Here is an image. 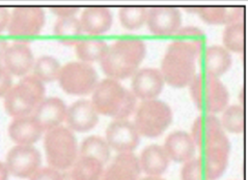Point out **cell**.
Segmentation results:
<instances>
[{"mask_svg":"<svg viewBox=\"0 0 248 180\" xmlns=\"http://www.w3.org/2000/svg\"><path fill=\"white\" fill-rule=\"evenodd\" d=\"M223 129L232 134H240L244 129V110L241 105H231L223 110L221 116Z\"/></svg>","mask_w":248,"mask_h":180,"instance_id":"836d02e7","label":"cell"},{"mask_svg":"<svg viewBox=\"0 0 248 180\" xmlns=\"http://www.w3.org/2000/svg\"><path fill=\"white\" fill-rule=\"evenodd\" d=\"M138 162L147 176H160L169 168L170 160L162 146L152 144L141 151Z\"/></svg>","mask_w":248,"mask_h":180,"instance_id":"cb8c5ba5","label":"cell"},{"mask_svg":"<svg viewBox=\"0 0 248 180\" xmlns=\"http://www.w3.org/2000/svg\"><path fill=\"white\" fill-rule=\"evenodd\" d=\"M13 86V76L0 60V97H4Z\"/></svg>","mask_w":248,"mask_h":180,"instance_id":"8d00e7d4","label":"cell"},{"mask_svg":"<svg viewBox=\"0 0 248 180\" xmlns=\"http://www.w3.org/2000/svg\"><path fill=\"white\" fill-rule=\"evenodd\" d=\"M223 47L230 52L240 53L244 49L245 29L241 21L231 23L224 28L222 33Z\"/></svg>","mask_w":248,"mask_h":180,"instance_id":"d6a6232c","label":"cell"},{"mask_svg":"<svg viewBox=\"0 0 248 180\" xmlns=\"http://www.w3.org/2000/svg\"><path fill=\"white\" fill-rule=\"evenodd\" d=\"M44 147L49 167L58 171L69 170L79 156V147L74 133L62 125L47 131Z\"/></svg>","mask_w":248,"mask_h":180,"instance_id":"5b68a950","label":"cell"},{"mask_svg":"<svg viewBox=\"0 0 248 180\" xmlns=\"http://www.w3.org/2000/svg\"><path fill=\"white\" fill-rule=\"evenodd\" d=\"M191 137L202 150L214 145H231L220 120L214 114L200 115L193 122Z\"/></svg>","mask_w":248,"mask_h":180,"instance_id":"30bf717a","label":"cell"},{"mask_svg":"<svg viewBox=\"0 0 248 180\" xmlns=\"http://www.w3.org/2000/svg\"><path fill=\"white\" fill-rule=\"evenodd\" d=\"M82 26L76 16L58 18L54 24V33L58 41L65 45H76L81 40Z\"/></svg>","mask_w":248,"mask_h":180,"instance_id":"83f0119b","label":"cell"},{"mask_svg":"<svg viewBox=\"0 0 248 180\" xmlns=\"http://www.w3.org/2000/svg\"><path fill=\"white\" fill-rule=\"evenodd\" d=\"M200 56L202 73L218 78L227 73L232 62L231 52L219 45L205 47Z\"/></svg>","mask_w":248,"mask_h":180,"instance_id":"7402d4cb","label":"cell"},{"mask_svg":"<svg viewBox=\"0 0 248 180\" xmlns=\"http://www.w3.org/2000/svg\"><path fill=\"white\" fill-rule=\"evenodd\" d=\"M82 30L91 35H100L109 30L112 25V13L103 5H92L85 8L79 18Z\"/></svg>","mask_w":248,"mask_h":180,"instance_id":"d6986e66","label":"cell"},{"mask_svg":"<svg viewBox=\"0 0 248 180\" xmlns=\"http://www.w3.org/2000/svg\"><path fill=\"white\" fill-rule=\"evenodd\" d=\"M92 102L99 114L114 119H127L136 109L137 98L119 80L106 78L93 91Z\"/></svg>","mask_w":248,"mask_h":180,"instance_id":"7a4b0ae2","label":"cell"},{"mask_svg":"<svg viewBox=\"0 0 248 180\" xmlns=\"http://www.w3.org/2000/svg\"><path fill=\"white\" fill-rule=\"evenodd\" d=\"M140 180H165V179L161 178L160 176H147V177H144Z\"/></svg>","mask_w":248,"mask_h":180,"instance_id":"b9f144b4","label":"cell"},{"mask_svg":"<svg viewBox=\"0 0 248 180\" xmlns=\"http://www.w3.org/2000/svg\"><path fill=\"white\" fill-rule=\"evenodd\" d=\"M140 173L138 157L132 152H124L113 158L101 180H140Z\"/></svg>","mask_w":248,"mask_h":180,"instance_id":"ac0fdd59","label":"cell"},{"mask_svg":"<svg viewBox=\"0 0 248 180\" xmlns=\"http://www.w3.org/2000/svg\"><path fill=\"white\" fill-rule=\"evenodd\" d=\"M43 132L32 115L14 118L9 127L11 139L17 145H32L41 139Z\"/></svg>","mask_w":248,"mask_h":180,"instance_id":"603a6c76","label":"cell"},{"mask_svg":"<svg viewBox=\"0 0 248 180\" xmlns=\"http://www.w3.org/2000/svg\"><path fill=\"white\" fill-rule=\"evenodd\" d=\"M164 79L161 71L154 68H143L137 69L131 81V91L136 98L141 100L154 99L164 87Z\"/></svg>","mask_w":248,"mask_h":180,"instance_id":"5bb4252c","label":"cell"},{"mask_svg":"<svg viewBox=\"0 0 248 180\" xmlns=\"http://www.w3.org/2000/svg\"><path fill=\"white\" fill-rule=\"evenodd\" d=\"M181 180H207L201 157L184 163L181 169Z\"/></svg>","mask_w":248,"mask_h":180,"instance_id":"e575fe53","label":"cell"},{"mask_svg":"<svg viewBox=\"0 0 248 180\" xmlns=\"http://www.w3.org/2000/svg\"><path fill=\"white\" fill-rule=\"evenodd\" d=\"M11 14L4 6H0V32L3 31L9 25Z\"/></svg>","mask_w":248,"mask_h":180,"instance_id":"f35d334b","label":"cell"},{"mask_svg":"<svg viewBox=\"0 0 248 180\" xmlns=\"http://www.w3.org/2000/svg\"><path fill=\"white\" fill-rule=\"evenodd\" d=\"M62 69V66L55 57L50 55L41 56L34 61L33 76L39 79L43 83L53 82L58 79Z\"/></svg>","mask_w":248,"mask_h":180,"instance_id":"4dcf8cb0","label":"cell"},{"mask_svg":"<svg viewBox=\"0 0 248 180\" xmlns=\"http://www.w3.org/2000/svg\"><path fill=\"white\" fill-rule=\"evenodd\" d=\"M58 82L64 92L74 96H86L98 85V73L91 63L71 61L62 67Z\"/></svg>","mask_w":248,"mask_h":180,"instance_id":"ba28073f","label":"cell"},{"mask_svg":"<svg viewBox=\"0 0 248 180\" xmlns=\"http://www.w3.org/2000/svg\"><path fill=\"white\" fill-rule=\"evenodd\" d=\"M45 85L33 75L23 77L4 96V108L10 116H28L45 98Z\"/></svg>","mask_w":248,"mask_h":180,"instance_id":"3957f363","label":"cell"},{"mask_svg":"<svg viewBox=\"0 0 248 180\" xmlns=\"http://www.w3.org/2000/svg\"><path fill=\"white\" fill-rule=\"evenodd\" d=\"M42 156L32 145H16L6 155L5 165L10 174L19 178H31L41 168Z\"/></svg>","mask_w":248,"mask_h":180,"instance_id":"8fae6325","label":"cell"},{"mask_svg":"<svg viewBox=\"0 0 248 180\" xmlns=\"http://www.w3.org/2000/svg\"><path fill=\"white\" fill-rule=\"evenodd\" d=\"M65 171L72 180H101L104 165L92 157L78 156L75 164Z\"/></svg>","mask_w":248,"mask_h":180,"instance_id":"484cf974","label":"cell"},{"mask_svg":"<svg viewBox=\"0 0 248 180\" xmlns=\"http://www.w3.org/2000/svg\"><path fill=\"white\" fill-rule=\"evenodd\" d=\"M108 45L100 39H81L75 45L76 55L80 61L91 63L100 61L104 56Z\"/></svg>","mask_w":248,"mask_h":180,"instance_id":"f546056e","label":"cell"},{"mask_svg":"<svg viewBox=\"0 0 248 180\" xmlns=\"http://www.w3.org/2000/svg\"><path fill=\"white\" fill-rule=\"evenodd\" d=\"M195 146L190 134L184 131H176L167 136L163 148L170 161L184 164L194 158Z\"/></svg>","mask_w":248,"mask_h":180,"instance_id":"ffe728a7","label":"cell"},{"mask_svg":"<svg viewBox=\"0 0 248 180\" xmlns=\"http://www.w3.org/2000/svg\"><path fill=\"white\" fill-rule=\"evenodd\" d=\"M192 11L209 24H225L240 21L242 16L243 8L231 5H202L196 6Z\"/></svg>","mask_w":248,"mask_h":180,"instance_id":"d4e9b609","label":"cell"},{"mask_svg":"<svg viewBox=\"0 0 248 180\" xmlns=\"http://www.w3.org/2000/svg\"><path fill=\"white\" fill-rule=\"evenodd\" d=\"M3 64L12 76L25 77L33 69L34 57L26 42L18 41L9 45L3 55Z\"/></svg>","mask_w":248,"mask_h":180,"instance_id":"2e32d148","label":"cell"},{"mask_svg":"<svg viewBox=\"0 0 248 180\" xmlns=\"http://www.w3.org/2000/svg\"><path fill=\"white\" fill-rule=\"evenodd\" d=\"M111 154V148L109 147L105 139L99 136H90L85 138L79 147V156L92 157L105 165Z\"/></svg>","mask_w":248,"mask_h":180,"instance_id":"f1b7e54d","label":"cell"},{"mask_svg":"<svg viewBox=\"0 0 248 180\" xmlns=\"http://www.w3.org/2000/svg\"><path fill=\"white\" fill-rule=\"evenodd\" d=\"M149 9L143 5H124L119 11L122 25L127 29H137L147 22Z\"/></svg>","mask_w":248,"mask_h":180,"instance_id":"1f68e13d","label":"cell"},{"mask_svg":"<svg viewBox=\"0 0 248 180\" xmlns=\"http://www.w3.org/2000/svg\"><path fill=\"white\" fill-rule=\"evenodd\" d=\"M147 46L142 39L125 37L113 42L107 47L100 60L102 69L108 78L122 80L133 76L142 62Z\"/></svg>","mask_w":248,"mask_h":180,"instance_id":"6da1fadb","label":"cell"},{"mask_svg":"<svg viewBox=\"0 0 248 180\" xmlns=\"http://www.w3.org/2000/svg\"><path fill=\"white\" fill-rule=\"evenodd\" d=\"M173 42L199 57L205 48L206 33L199 27L185 26L174 33Z\"/></svg>","mask_w":248,"mask_h":180,"instance_id":"4316f807","label":"cell"},{"mask_svg":"<svg viewBox=\"0 0 248 180\" xmlns=\"http://www.w3.org/2000/svg\"><path fill=\"white\" fill-rule=\"evenodd\" d=\"M196 57L189 50L172 41L161 61L160 71L164 81L173 87H185L190 84L196 75Z\"/></svg>","mask_w":248,"mask_h":180,"instance_id":"8992f818","label":"cell"},{"mask_svg":"<svg viewBox=\"0 0 248 180\" xmlns=\"http://www.w3.org/2000/svg\"><path fill=\"white\" fill-rule=\"evenodd\" d=\"M45 24V12L38 5H20L14 8L7 25L14 38L26 40L35 37Z\"/></svg>","mask_w":248,"mask_h":180,"instance_id":"9c48e42d","label":"cell"},{"mask_svg":"<svg viewBox=\"0 0 248 180\" xmlns=\"http://www.w3.org/2000/svg\"><path fill=\"white\" fill-rule=\"evenodd\" d=\"M78 6H53L52 11L58 18L75 16L78 12Z\"/></svg>","mask_w":248,"mask_h":180,"instance_id":"74e56055","label":"cell"},{"mask_svg":"<svg viewBox=\"0 0 248 180\" xmlns=\"http://www.w3.org/2000/svg\"><path fill=\"white\" fill-rule=\"evenodd\" d=\"M10 172L4 163H0V180H9Z\"/></svg>","mask_w":248,"mask_h":180,"instance_id":"ab89813d","label":"cell"},{"mask_svg":"<svg viewBox=\"0 0 248 180\" xmlns=\"http://www.w3.org/2000/svg\"><path fill=\"white\" fill-rule=\"evenodd\" d=\"M189 87L195 106L202 112L215 114L228 107L230 93L218 77L206 73L196 74Z\"/></svg>","mask_w":248,"mask_h":180,"instance_id":"277c9868","label":"cell"},{"mask_svg":"<svg viewBox=\"0 0 248 180\" xmlns=\"http://www.w3.org/2000/svg\"><path fill=\"white\" fill-rule=\"evenodd\" d=\"M29 180H62V171L54 168H40Z\"/></svg>","mask_w":248,"mask_h":180,"instance_id":"d590c367","label":"cell"},{"mask_svg":"<svg viewBox=\"0 0 248 180\" xmlns=\"http://www.w3.org/2000/svg\"><path fill=\"white\" fill-rule=\"evenodd\" d=\"M134 125L140 136L156 138L170 125L173 114L170 107L157 98L142 100L136 106Z\"/></svg>","mask_w":248,"mask_h":180,"instance_id":"52a82bcc","label":"cell"},{"mask_svg":"<svg viewBox=\"0 0 248 180\" xmlns=\"http://www.w3.org/2000/svg\"><path fill=\"white\" fill-rule=\"evenodd\" d=\"M7 46H9V45H7L6 41L2 38H0V60L3 58V55L5 53V50H6Z\"/></svg>","mask_w":248,"mask_h":180,"instance_id":"60d3db41","label":"cell"},{"mask_svg":"<svg viewBox=\"0 0 248 180\" xmlns=\"http://www.w3.org/2000/svg\"><path fill=\"white\" fill-rule=\"evenodd\" d=\"M99 113L92 100L79 99L67 110L65 122L72 132L85 133L97 125Z\"/></svg>","mask_w":248,"mask_h":180,"instance_id":"9a60e30c","label":"cell"},{"mask_svg":"<svg viewBox=\"0 0 248 180\" xmlns=\"http://www.w3.org/2000/svg\"><path fill=\"white\" fill-rule=\"evenodd\" d=\"M231 145H214L202 150L201 160L207 180H216L227 170Z\"/></svg>","mask_w":248,"mask_h":180,"instance_id":"44dd1931","label":"cell"},{"mask_svg":"<svg viewBox=\"0 0 248 180\" xmlns=\"http://www.w3.org/2000/svg\"><path fill=\"white\" fill-rule=\"evenodd\" d=\"M105 140L109 147L119 153L132 152L140 144V135L132 121L114 119L106 129Z\"/></svg>","mask_w":248,"mask_h":180,"instance_id":"7c38bea8","label":"cell"},{"mask_svg":"<svg viewBox=\"0 0 248 180\" xmlns=\"http://www.w3.org/2000/svg\"><path fill=\"white\" fill-rule=\"evenodd\" d=\"M147 25L150 31L160 37L176 33L182 24V13L173 5H156L148 11Z\"/></svg>","mask_w":248,"mask_h":180,"instance_id":"4fadbf2b","label":"cell"},{"mask_svg":"<svg viewBox=\"0 0 248 180\" xmlns=\"http://www.w3.org/2000/svg\"><path fill=\"white\" fill-rule=\"evenodd\" d=\"M68 108L64 102L56 97H45L35 108L32 116L44 132L60 126L65 120Z\"/></svg>","mask_w":248,"mask_h":180,"instance_id":"e0dca14e","label":"cell"}]
</instances>
